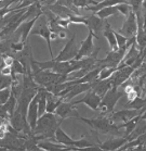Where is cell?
<instances>
[{"label": "cell", "mask_w": 146, "mask_h": 151, "mask_svg": "<svg viewBox=\"0 0 146 151\" xmlns=\"http://www.w3.org/2000/svg\"><path fill=\"white\" fill-rule=\"evenodd\" d=\"M123 93H122V91H119L118 88L112 87L104 95L99 106V110L101 111V114H102L103 116H105L107 114H110L114 112L115 106L117 104L118 100L123 96Z\"/></svg>", "instance_id": "cell-3"}, {"label": "cell", "mask_w": 146, "mask_h": 151, "mask_svg": "<svg viewBox=\"0 0 146 151\" xmlns=\"http://www.w3.org/2000/svg\"><path fill=\"white\" fill-rule=\"evenodd\" d=\"M144 99H146V93H145V98H144Z\"/></svg>", "instance_id": "cell-40"}, {"label": "cell", "mask_w": 146, "mask_h": 151, "mask_svg": "<svg viewBox=\"0 0 146 151\" xmlns=\"http://www.w3.org/2000/svg\"><path fill=\"white\" fill-rule=\"evenodd\" d=\"M101 100L102 98L96 95V93L93 91V90H89L87 91L85 95V97H82L80 100H77V101H74L73 104L74 106H77V104H80V103H83L87 106H89L91 110H99L100 103H101Z\"/></svg>", "instance_id": "cell-12"}, {"label": "cell", "mask_w": 146, "mask_h": 151, "mask_svg": "<svg viewBox=\"0 0 146 151\" xmlns=\"http://www.w3.org/2000/svg\"><path fill=\"white\" fill-rule=\"evenodd\" d=\"M55 142H58L60 145H63V146H66V147H74V144H75V139H73L71 137H69L66 133H65L62 127H58L56 131H55V136H54Z\"/></svg>", "instance_id": "cell-19"}, {"label": "cell", "mask_w": 146, "mask_h": 151, "mask_svg": "<svg viewBox=\"0 0 146 151\" xmlns=\"http://www.w3.org/2000/svg\"><path fill=\"white\" fill-rule=\"evenodd\" d=\"M117 13H118V11H117V8H116V6H114V7L104 8V9L100 10L99 12H96V13H94V14L98 17H99V19H101V20L104 21V20H106L107 17H113V15H116Z\"/></svg>", "instance_id": "cell-24"}, {"label": "cell", "mask_w": 146, "mask_h": 151, "mask_svg": "<svg viewBox=\"0 0 146 151\" xmlns=\"http://www.w3.org/2000/svg\"><path fill=\"white\" fill-rule=\"evenodd\" d=\"M68 21L69 23H74V24H82L87 26V17H82V15H77V14H74L71 15V17H68Z\"/></svg>", "instance_id": "cell-31"}, {"label": "cell", "mask_w": 146, "mask_h": 151, "mask_svg": "<svg viewBox=\"0 0 146 151\" xmlns=\"http://www.w3.org/2000/svg\"><path fill=\"white\" fill-rule=\"evenodd\" d=\"M64 100L62 98L55 97L53 95H51L50 93H47V108H46V113H55V110L58 109V106L61 104V102H63Z\"/></svg>", "instance_id": "cell-20"}, {"label": "cell", "mask_w": 146, "mask_h": 151, "mask_svg": "<svg viewBox=\"0 0 146 151\" xmlns=\"http://www.w3.org/2000/svg\"><path fill=\"white\" fill-rule=\"evenodd\" d=\"M10 95H11V87L10 88H4V89L0 90V106H4L7 103Z\"/></svg>", "instance_id": "cell-32"}, {"label": "cell", "mask_w": 146, "mask_h": 151, "mask_svg": "<svg viewBox=\"0 0 146 151\" xmlns=\"http://www.w3.org/2000/svg\"><path fill=\"white\" fill-rule=\"evenodd\" d=\"M1 57V59H2V64H4V65L7 66H12V63H13L14 61V58L12 57V55H0Z\"/></svg>", "instance_id": "cell-34"}, {"label": "cell", "mask_w": 146, "mask_h": 151, "mask_svg": "<svg viewBox=\"0 0 146 151\" xmlns=\"http://www.w3.org/2000/svg\"><path fill=\"white\" fill-rule=\"evenodd\" d=\"M145 132H146V121L140 119V121L137 122V124H136L135 128H134V131H133L127 138L129 139V141L134 140V139H136L137 137H140L141 135L144 134Z\"/></svg>", "instance_id": "cell-21"}, {"label": "cell", "mask_w": 146, "mask_h": 151, "mask_svg": "<svg viewBox=\"0 0 146 151\" xmlns=\"http://www.w3.org/2000/svg\"><path fill=\"white\" fill-rule=\"evenodd\" d=\"M114 34H115L116 41H117V46H118V49L125 47V46L127 45V42L129 41V39H128V38L125 37V36H122L121 34H119L118 32L115 31V29H114ZM130 39H131V38H130Z\"/></svg>", "instance_id": "cell-30"}, {"label": "cell", "mask_w": 146, "mask_h": 151, "mask_svg": "<svg viewBox=\"0 0 146 151\" xmlns=\"http://www.w3.org/2000/svg\"><path fill=\"white\" fill-rule=\"evenodd\" d=\"M58 26H60V27H62L63 29H65V31H66V29L68 28V25L71 24V23H69L68 19H60V17H58Z\"/></svg>", "instance_id": "cell-35"}, {"label": "cell", "mask_w": 146, "mask_h": 151, "mask_svg": "<svg viewBox=\"0 0 146 151\" xmlns=\"http://www.w3.org/2000/svg\"><path fill=\"white\" fill-rule=\"evenodd\" d=\"M133 72H134V70H133L131 66H125V68H121V69L117 70V71L113 74L112 77H110L113 87L118 88L119 86L123 85V83H126L127 81L130 78V76L132 75Z\"/></svg>", "instance_id": "cell-10"}, {"label": "cell", "mask_w": 146, "mask_h": 151, "mask_svg": "<svg viewBox=\"0 0 146 151\" xmlns=\"http://www.w3.org/2000/svg\"><path fill=\"white\" fill-rule=\"evenodd\" d=\"M113 87L112 85V81L109 79H105V81H100V79H96L91 84V90H93L96 95H99L101 98L104 97L107 91H108L110 88Z\"/></svg>", "instance_id": "cell-15"}, {"label": "cell", "mask_w": 146, "mask_h": 151, "mask_svg": "<svg viewBox=\"0 0 146 151\" xmlns=\"http://www.w3.org/2000/svg\"><path fill=\"white\" fill-rule=\"evenodd\" d=\"M116 8H117V11H118L119 13H121L123 17H128L130 14V12L132 11V9H131V7L128 4V2H125V1H120V2L116 6Z\"/></svg>", "instance_id": "cell-27"}, {"label": "cell", "mask_w": 146, "mask_h": 151, "mask_svg": "<svg viewBox=\"0 0 146 151\" xmlns=\"http://www.w3.org/2000/svg\"><path fill=\"white\" fill-rule=\"evenodd\" d=\"M38 147L44 151H71V147H66L63 145L50 140H42L37 142Z\"/></svg>", "instance_id": "cell-17"}, {"label": "cell", "mask_w": 146, "mask_h": 151, "mask_svg": "<svg viewBox=\"0 0 146 151\" xmlns=\"http://www.w3.org/2000/svg\"><path fill=\"white\" fill-rule=\"evenodd\" d=\"M142 8L146 10V1H142Z\"/></svg>", "instance_id": "cell-38"}, {"label": "cell", "mask_w": 146, "mask_h": 151, "mask_svg": "<svg viewBox=\"0 0 146 151\" xmlns=\"http://www.w3.org/2000/svg\"><path fill=\"white\" fill-rule=\"evenodd\" d=\"M16 106H17V99L15 98L13 93H11L10 97H9V100L7 101V103L4 106V108L6 109V111L8 112L9 114V116L11 117V115L14 113V111L16 109Z\"/></svg>", "instance_id": "cell-25"}, {"label": "cell", "mask_w": 146, "mask_h": 151, "mask_svg": "<svg viewBox=\"0 0 146 151\" xmlns=\"http://www.w3.org/2000/svg\"><path fill=\"white\" fill-rule=\"evenodd\" d=\"M15 4V1H6V0H1L0 1V10L4 8H10L12 4Z\"/></svg>", "instance_id": "cell-36"}, {"label": "cell", "mask_w": 146, "mask_h": 151, "mask_svg": "<svg viewBox=\"0 0 146 151\" xmlns=\"http://www.w3.org/2000/svg\"><path fill=\"white\" fill-rule=\"evenodd\" d=\"M75 120H79L85 123L87 125L91 127L93 131L98 132L103 135H112V136H118L119 135V127L109 120L108 116H99L92 117V119H85V117L77 116Z\"/></svg>", "instance_id": "cell-2"}, {"label": "cell", "mask_w": 146, "mask_h": 151, "mask_svg": "<svg viewBox=\"0 0 146 151\" xmlns=\"http://www.w3.org/2000/svg\"><path fill=\"white\" fill-rule=\"evenodd\" d=\"M141 114H139L137 116H135L134 119H132V120H130L129 122H127V123L118 124L119 129H120V128H126V135H125V137H128V136H129V135L134 131L136 124H137V122H139L140 119H141Z\"/></svg>", "instance_id": "cell-22"}, {"label": "cell", "mask_w": 146, "mask_h": 151, "mask_svg": "<svg viewBox=\"0 0 146 151\" xmlns=\"http://www.w3.org/2000/svg\"><path fill=\"white\" fill-rule=\"evenodd\" d=\"M92 146H95V144L89 141L85 138L77 139V140H75V144H74V147L75 148H87V147H92Z\"/></svg>", "instance_id": "cell-33"}, {"label": "cell", "mask_w": 146, "mask_h": 151, "mask_svg": "<svg viewBox=\"0 0 146 151\" xmlns=\"http://www.w3.org/2000/svg\"><path fill=\"white\" fill-rule=\"evenodd\" d=\"M117 71V69L115 68H108V66H105V68H102L101 69V72L99 74V77L98 79L100 81H105V79H109L113 76V74Z\"/></svg>", "instance_id": "cell-26"}, {"label": "cell", "mask_w": 146, "mask_h": 151, "mask_svg": "<svg viewBox=\"0 0 146 151\" xmlns=\"http://www.w3.org/2000/svg\"><path fill=\"white\" fill-rule=\"evenodd\" d=\"M91 90V84H75L71 86V91L64 97V101L69 102L74 97H77L83 93Z\"/></svg>", "instance_id": "cell-16"}, {"label": "cell", "mask_w": 146, "mask_h": 151, "mask_svg": "<svg viewBox=\"0 0 146 151\" xmlns=\"http://www.w3.org/2000/svg\"><path fill=\"white\" fill-rule=\"evenodd\" d=\"M146 106V99H143L141 97H136L135 99L130 101V102L126 103V109H131V110L140 111L142 110L143 108Z\"/></svg>", "instance_id": "cell-23"}, {"label": "cell", "mask_w": 146, "mask_h": 151, "mask_svg": "<svg viewBox=\"0 0 146 151\" xmlns=\"http://www.w3.org/2000/svg\"><path fill=\"white\" fill-rule=\"evenodd\" d=\"M31 33L33 35H38L41 38H43L44 40H46V42H47L49 53L51 55V60L54 59V55H53V51H52V47H51V32H50V28L48 26L47 19L44 17L43 14L37 20V22L34 25V27H33Z\"/></svg>", "instance_id": "cell-4"}, {"label": "cell", "mask_w": 146, "mask_h": 151, "mask_svg": "<svg viewBox=\"0 0 146 151\" xmlns=\"http://www.w3.org/2000/svg\"><path fill=\"white\" fill-rule=\"evenodd\" d=\"M103 35H104V37L106 38V40L108 42L110 50L112 51H117L118 46H117V41H116L115 34H114V28L112 27V25L109 24L108 22H105L104 29H103Z\"/></svg>", "instance_id": "cell-18"}, {"label": "cell", "mask_w": 146, "mask_h": 151, "mask_svg": "<svg viewBox=\"0 0 146 151\" xmlns=\"http://www.w3.org/2000/svg\"><path fill=\"white\" fill-rule=\"evenodd\" d=\"M79 47L76 44V34L74 33L71 38L65 44L61 51L58 52V55L54 57L55 62H68L71 60H75L76 55L78 53Z\"/></svg>", "instance_id": "cell-5"}, {"label": "cell", "mask_w": 146, "mask_h": 151, "mask_svg": "<svg viewBox=\"0 0 146 151\" xmlns=\"http://www.w3.org/2000/svg\"><path fill=\"white\" fill-rule=\"evenodd\" d=\"M38 99H39V90H38L37 95L31 101L27 109L26 120H27V123L31 127V132L35 129V127L37 125V121L39 119V115H38Z\"/></svg>", "instance_id": "cell-11"}, {"label": "cell", "mask_w": 146, "mask_h": 151, "mask_svg": "<svg viewBox=\"0 0 146 151\" xmlns=\"http://www.w3.org/2000/svg\"><path fill=\"white\" fill-rule=\"evenodd\" d=\"M139 114V111L135 110H131V109H122V110L116 111V112H113L110 113V115L108 116V119L112 121L113 123L118 125V123H127L129 122L130 120L134 119L135 116H137Z\"/></svg>", "instance_id": "cell-7"}, {"label": "cell", "mask_w": 146, "mask_h": 151, "mask_svg": "<svg viewBox=\"0 0 146 151\" xmlns=\"http://www.w3.org/2000/svg\"><path fill=\"white\" fill-rule=\"evenodd\" d=\"M62 122H63V120L58 117L55 114L44 113L43 115H41L38 119L37 125H36L34 131L31 132V134L37 141H54L55 131L58 127L61 126Z\"/></svg>", "instance_id": "cell-1"}, {"label": "cell", "mask_w": 146, "mask_h": 151, "mask_svg": "<svg viewBox=\"0 0 146 151\" xmlns=\"http://www.w3.org/2000/svg\"><path fill=\"white\" fill-rule=\"evenodd\" d=\"M27 42V41H26ZM26 42H23V41H12L10 45L11 52L13 53H19V52H22L25 48V45Z\"/></svg>", "instance_id": "cell-28"}, {"label": "cell", "mask_w": 146, "mask_h": 151, "mask_svg": "<svg viewBox=\"0 0 146 151\" xmlns=\"http://www.w3.org/2000/svg\"><path fill=\"white\" fill-rule=\"evenodd\" d=\"M129 141L127 137H112L105 140L104 142L98 144L103 151H118Z\"/></svg>", "instance_id": "cell-13"}, {"label": "cell", "mask_w": 146, "mask_h": 151, "mask_svg": "<svg viewBox=\"0 0 146 151\" xmlns=\"http://www.w3.org/2000/svg\"><path fill=\"white\" fill-rule=\"evenodd\" d=\"M141 120H144V121H146V110L143 112L142 114H141Z\"/></svg>", "instance_id": "cell-37"}, {"label": "cell", "mask_w": 146, "mask_h": 151, "mask_svg": "<svg viewBox=\"0 0 146 151\" xmlns=\"http://www.w3.org/2000/svg\"><path fill=\"white\" fill-rule=\"evenodd\" d=\"M118 33L127 37L128 39L135 38L136 33H137V21H136L135 13L133 11H131L129 15L126 17V20L123 22L121 28L118 31Z\"/></svg>", "instance_id": "cell-6"}, {"label": "cell", "mask_w": 146, "mask_h": 151, "mask_svg": "<svg viewBox=\"0 0 146 151\" xmlns=\"http://www.w3.org/2000/svg\"><path fill=\"white\" fill-rule=\"evenodd\" d=\"M93 38H94V35L92 32H89L88 36L85 40H82L80 42V47H79L78 53L76 55L75 60L78 61V60H81L83 58H88L90 55H92L93 53V50H94V44H93Z\"/></svg>", "instance_id": "cell-8"}, {"label": "cell", "mask_w": 146, "mask_h": 151, "mask_svg": "<svg viewBox=\"0 0 146 151\" xmlns=\"http://www.w3.org/2000/svg\"><path fill=\"white\" fill-rule=\"evenodd\" d=\"M12 78L11 76H2L0 73V90L4 89V88H10L12 85Z\"/></svg>", "instance_id": "cell-29"}, {"label": "cell", "mask_w": 146, "mask_h": 151, "mask_svg": "<svg viewBox=\"0 0 146 151\" xmlns=\"http://www.w3.org/2000/svg\"><path fill=\"white\" fill-rule=\"evenodd\" d=\"M0 151H8L7 149H4V148H1L0 147Z\"/></svg>", "instance_id": "cell-39"}, {"label": "cell", "mask_w": 146, "mask_h": 151, "mask_svg": "<svg viewBox=\"0 0 146 151\" xmlns=\"http://www.w3.org/2000/svg\"><path fill=\"white\" fill-rule=\"evenodd\" d=\"M54 114L63 121L65 119H75V117L79 116V113L77 109H76V106H74L73 102H66V101L61 102V104L55 110Z\"/></svg>", "instance_id": "cell-9"}, {"label": "cell", "mask_w": 146, "mask_h": 151, "mask_svg": "<svg viewBox=\"0 0 146 151\" xmlns=\"http://www.w3.org/2000/svg\"><path fill=\"white\" fill-rule=\"evenodd\" d=\"M87 27L89 32L93 33L96 39H100V34L103 33V29H104L103 20L99 19L95 14H91L90 17H87Z\"/></svg>", "instance_id": "cell-14"}]
</instances>
